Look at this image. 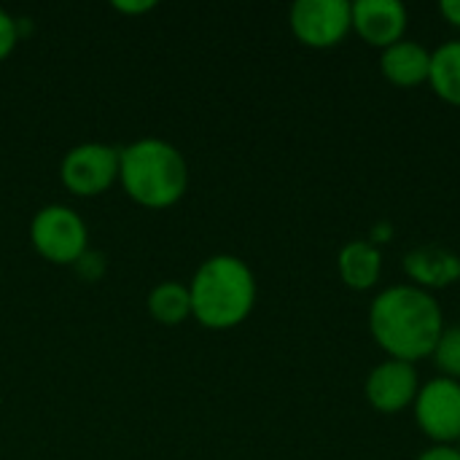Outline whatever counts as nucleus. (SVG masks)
<instances>
[{
	"label": "nucleus",
	"mask_w": 460,
	"mask_h": 460,
	"mask_svg": "<svg viewBox=\"0 0 460 460\" xmlns=\"http://www.w3.org/2000/svg\"><path fill=\"white\" fill-rule=\"evenodd\" d=\"M439 11H442L456 27H460V0H442V3H439Z\"/></svg>",
	"instance_id": "nucleus-19"
},
{
	"label": "nucleus",
	"mask_w": 460,
	"mask_h": 460,
	"mask_svg": "<svg viewBox=\"0 0 460 460\" xmlns=\"http://www.w3.org/2000/svg\"><path fill=\"white\" fill-rule=\"evenodd\" d=\"M191 313L208 329H232L248 318L256 302V278L251 267L229 253L210 256L194 275Z\"/></svg>",
	"instance_id": "nucleus-2"
},
{
	"label": "nucleus",
	"mask_w": 460,
	"mask_h": 460,
	"mask_svg": "<svg viewBox=\"0 0 460 460\" xmlns=\"http://www.w3.org/2000/svg\"><path fill=\"white\" fill-rule=\"evenodd\" d=\"M350 27L353 3L348 0H296L291 5L294 35L313 49H329L340 43Z\"/></svg>",
	"instance_id": "nucleus-6"
},
{
	"label": "nucleus",
	"mask_w": 460,
	"mask_h": 460,
	"mask_svg": "<svg viewBox=\"0 0 460 460\" xmlns=\"http://www.w3.org/2000/svg\"><path fill=\"white\" fill-rule=\"evenodd\" d=\"M30 237L35 251L54 264H75L86 253V226L78 213L62 205L38 210Z\"/></svg>",
	"instance_id": "nucleus-4"
},
{
	"label": "nucleus",
	"mask_w": 460,
	"mask_h": 460,
	"mask_svg": "<svg viewBox=\"0 0 460 460\" xmlns=\"http://www.w3.org/2000/svg\"><path fill=\"white\" fill-rule=\"evenodd\" d=\"M404 270L420 288H445L460 278V256L447 245H418L407 251Z\"/></svg>",
	"instance_id": "nucleus-10"
},
{
	"label": "nucleus",
	"mask_w": 460,
	"mask_h": 460,
	"mask_svg": "<svg viewBox=\"0 0 460 460\" xmlns=\"http://www.w3.org/2000/svg\"><path fill=\"white\" fill-rule=\"evenodd\" d=\"M119 178L127 194L148 208L178 202L189 183L181 151L159 137H146L124 148L119 154Z\"/></svg>",
	"instance_id": "nucleus-3"
},
{
	"label": "nucleus",
	"mask_w": 460,
	"mask_h": 460,
	"mask_svg": "<svg viewBox=\"0 0 460 460\" xmlns=\"http://www.w3.org/2000/svg\"><path fill=\"white\" fill-rule=\"evenodd\" d=\"M113 5H116L119 11H124V13H140V11L154 8V0H146V3H121V0H116Z\"/></svg>",
	"instance_id": "nucleus-20"
},
{
	"label": "nucleus",
	"mask_w": 460,
	"mask_h": 460,
	"mask_svg": "<svg viewBox=\"0 0 460 460\" xmlns=\"http://www.w3.org/2000/svg\"><path fill=\"white\" fill-rule=\"evenodd\" d=\"M429 81L442 100L460 105V38H453L431 51Z\"/></svg>",
	"instance_id": "nucleus-13"
},
{
	"label": "nucleus",
	"mask_w": 460,
	"mask_h": 460,
	"mask_svg": "<svg viewBox=\"0 0 460 460\" xmlns=\"http://www.w3.org/2000/svg\"><path fill=\"white\" fill-rule=\"evenodd\" d=\"M364 391H367V399L375 410H380L385 415L402 412L404 407L415 404V396L420 391L418 369L410 361L385 358L383 364H377L369 372Z\"/></svg>",
	"instance_id": "nucleus-8"
},
{
	"label": "nucleus",
	"mask_w": 460,
	"mask_h": 460,
	"mask_svg": "<svg viewBox=\"0 0 460 460\" xmlns=\"http://www.w3.org/2000/svg\"><path fill=\"white\" fill-rule=\"evenodd\" d=\"M369 329L388 358L415 364L434 353L445 332V318L431 291L415 283H399L372 299Z\"/></svg>",
	"instance_id": "nucleus-1"
},
{
	"label": "nucleus",
	"mask_w": 460,
	"mask_h": 460,
	"mask_svg": "<svg viewBox=\"0 0 460 460\" xmlns=\"http://www.w3.org/2000/svg\"><path fill=\"white\" fill-rule=\"evenodd\" d=\"M418 460H460V447L456 445H431L423 450Z\"/></svg>",
	"instance_id": "nucleus-17"
},
{
	"label": "nucleus",
	"mask_w": 460,
	"mask_h": 460,
	"mask_svg": "<svg viewBox=\"0 0 460 460\" xmlns=\"http://www.w3.org/2000/svg\"><path fill=\"white\" fill-rule=\"evenodd\" d=\"M437 358V367L442 369L445 377H453L460 383V323L447 326L431 353Z\"/></svg>",
	"instance_id": "nucleus-15"
},
{
	"label": "nucleus",
	"mask_w": 460,
	"mask_h": 460,
	"mask_svg": "<svg viewBox=\"0 0 460 460\" xmlns=\"http://www.w3.org/2000/svg\"><path fill=\"white\" fill-rule=\"evenodd\" d=\"M337 267H340L342 280L350 288L364 291V288H372L380 280L383 256H380L375 243H369V240H350V243L342 245V251L337 256Z\"/></svg>",
	"instance_id": "nucleus-12"
},
{
	"label": "nucleus",
	"mask_w": 460,
	"mask_h": 460,
	"mask_svg": "<svg viewBox=\"0 0 460 460\" xmlns=\"http://www.w3.org/2000/svg\"><path fill=\"white\" fill-rule=\"evenodd\" d=\"M16 38H19L16 22L0 8V59L11 54V49L16 46Z\"/></svg>",
	"instance_id": "nucleus-16"
},
{
	"label": "nucleus",
	"mask_w": 460,
	"mask_h": 460,
	"mask_svg": "<svg viewBox=\"0 0 460 460\" xmlns=\"http://www.w3.org/2000/svg\"><path fill=\"white\" fill-rule=\"evenodd\" d=\"M415 420L434 445H453L460 439V383L453 377H434L420 385L415 396Z\"/></svg>",
	"instance_id": "nucleus-5"
},
{
	"label": "nucleus",
	"mask_w": 460,
	"mask_h": 460,
	"mask_svg": "<svg viewBox=\"0 0 460 460\" xmlns=\"http://www.w3.org/2000/svg\"><path fill=\"white\" fill-rule=\"evenodd\" d=\"M148 310L159 323L175 326L191 315V294L181 283H159L148 294Z\"/></svg>",
	"instance_id": "nucleus-14"
},
{
	"label": "nucleus",
	"mask_w": 460,
	"mask_h": 460,
	"mask_svg": "<svg viewBox=\"0 0 460 460\" xmlns=\"http://www.w3.org/2000/svg\"><path fill=\"white\" fill-rule=\"evenodd\" d=\"M75 267H78V272L86 278V280H92V278H97L100 272H102V259L97 256V253H84L78 261H75Z\"/></svg>",
	"instance_id": "nucleus-18"
},
{
	"label": "nucleus",
	"mask_w": 460,
	"mask_h": 460,
	"mask_svg": "<svg viewBox=\"0 0 460 460\" xmlns=\"http://www.w3.org/2000/svg\"><path fill=\"white\" fill-rule=\"evenodd\" d=\"M407 19L410 13L402 0H356L353 3L356 32L380 49L404 38Z\"/></svg>",
	"instance_id": "nucleus-9"
},
{
	"label": "nucleus",
	"mask_w": 460,
	"mask_h": 460,
	"mask_svg": "<svg viewBox=\"0 0 460 460\" xmlns=\"http://www.w3.org/2000/svg\"><path fill=\"white\" fill-rule=\"evenodd\" d=\"M380 67H383L385 78L394 81L396 86H418V84L429 81L431 51L412 38H402L383 49Z\"/></svg>",
	"instance_id": "nucleus-11"
},
{
	"label": "nucleus",
	"mask_w": 460,
	"mask_h": 460,
	"mask_svg": "<svg viewBox=\"0 0 460 460\" xmlns=\"http://www.w3.org/2000/svg\"><path fill=\"white\" fill-rule=\"evenodd\" d=\"M119 175V154L102 143H84L65 154L62 181L73 194H100Z\"/></svg>",
	"instance_id": "nucleus-7"
}]
</instances>
